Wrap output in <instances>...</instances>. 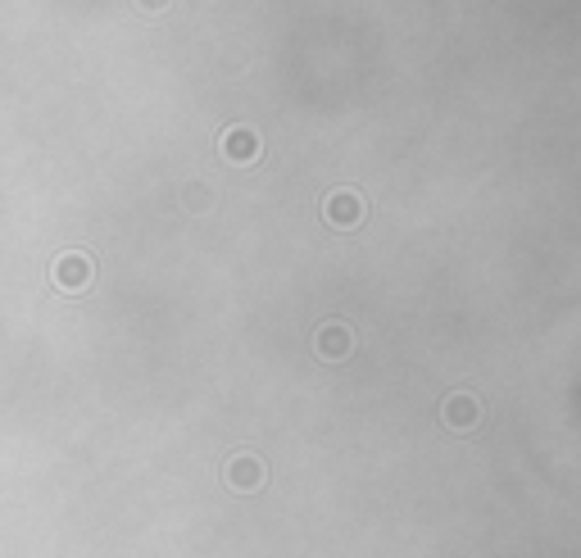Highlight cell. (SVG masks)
<instances>
[{
  "label": "cell",
  "instance_id": "277c9868",
  "mask_svg": "<svg viewBox=\"0 0 581 558\" xmlns=\"http://www.w3.org/2000/svg\"><path fill=\"white\" fill-rule=\"evenodd\" d=\"M227 481H232L237 490H255L259 481H264V463H259V459H237V463H232V472H227Z\"/></svg>",
  "mask_w": 581,
  "mask_h": 558
},
{
  "label": "cell",
  "instance_id": "3957f363",
  "mask_svg": "<svg viewBox=\"0 0 581 558\" xmlns=\"http://www.w3.org/2000/svg\"><path fill=\"white\" fill-rule=\"evenodd\" d=\"M318 354H323V359H345V354H350V332H345L341 323H327L323 332H318Z\"/></svg>",
  "mask_w": 581,
  "mask_h": 558
},
{
  "label": "cell",
  "instance_id": "6da1fadb",
  "mask_svg": "<svg viewBox=\"0 0 581 558\" xmlns=\"http://www.w3.org/2000/svg\"><path fill=\"white\" fill-rule=\"evenodd\" d=\"M327 223H336V227H355L359 218H364V200L355 196V191H336L332 200H327Z\"/></svg>",
  "mask_w": 581,
  "mask_h": 558
},
{
  "label": "cell",
  "instance_id": "7a4b0ae2",
  "mask_svg": "<svg viewBox=\"0 0 581 558\" xmlns=\"http://www.w3.org/2000/svg\"><path fill=\"white\" fill-rule=\"evenodd\" d=\"M445 422H450V427L454 431H468V427H473V422L477 418H482V409H477V400H473V395H450V400H445Z\"/></svg>",
  "mask_w": 581,
  "mask_h": 558
}]
</instances>
